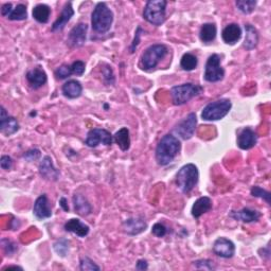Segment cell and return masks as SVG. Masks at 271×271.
I'll return each mask as SVG.
<instances>
[{
	"mask_svg": "<svg viewBox=\"0 0 271 271\" xmlns=\"http://www.w3.org/2000/svg\"><path fill=\"white\" fill-rule=\"evenodd\" d=\"M33 213L39 220H45V218H49L52 215V211L49 204V199L46 194L40 195L36 202L34 204Z\"/></svg>",
	"mask_w": 271,
	"mask_h": 271,
	"instance_id": "16",
	"label": "cell"
},
{
	"mask_svg": "<svg viewBox=\"0 0 271 271\" xmlns=\"http://www.w3.org/2000/svg\"><path fill=\"white\" fill-rule=\"evenodd\" d=\"M168 47L164 45H153L148 47L141 57V65L144 70L150 71L155 69L168 54Z\"/></svg>",
	"mask_w": 271,
	"mask_h": 271,
	"instance_id": "7",
	"label": "cell"
},
{
	"mask_svg": "<svg viewBox=\"0 0 271 271\" xmlns=\"http://www.w3.org/2000/svg\"><path fill=\"white\" fill-rule=\"evenodd\" d=\"M213 252L217 257L230 259L234 256L235 246L232 241L226 238H218L213 244Z\"/></svg>",
	"mask_w": 271,
	"mask_h": 271,
	"instance_id": "13",
	"label": "cell"
},
{
	"mask_svg": "<svg viewBox=\"0 0 271 271\" xmlns=\"http://www.w3.org/2000/svg\"><path fill=\"white\" fill-rule=\"evenodd\" d=\"M198 60L197 57L191 53L183 54L180 60V67L185 70V71H192L197 67Z\"/></svg>",
	"mask_w": 271,
	"mask_h": 271,
	"instance_id": "30",
	"label": "cell"
},
{
	"mask_svg": "<svg viewBox=\"0 0 271 271\" xmlns=\"http://www.w3.org/2000/svg\"><path fill=\"white\" fill-rule=\"evenodd\" d=\"M250 193L253 197H259V198H262V199H264L265 202L268 204V205H271L270 203V192L264 190V189H262L260 187H252L251 188V191H250Z\"/></svg>",
	"mask_w": 271,
	"mask_h": 271,
	"instance_id": "33",
	"label": "cell"
},
{
	"mask_svg": "<svg viewBox=\"0 0 271 271\" xmlns=\"http://www.w3.org/2000/svg\"><path fill=\"white\" fill-rule=\"evenodd\" d=\"M245 32H246V36L243 43V47L247 51H251L255 49L259 42V33L255 27L251 24H245Z\"/></svg>",
	"mask_w": 271,
	"mask_h": 271,
	"instance_id": "25",
	"label": "cell"
},
{
	"mask_svg": "<svg viewBox=\"0 0 271 271\" xmlns=\"http://www.w3.org/2000/svg\"><path fill=\"white\" fill-rule=\"evenodd\" d=\"M59 204H60V207H62V208L65 210L66 212H68V211H69V206H68V204H67V199H66L65 197H62V198H60V200H59Z\"/></svg>",
	"mask_w": 271,
	"mask_h": 271,
	"instance_id": "47",
	"label": "cell"
},
{
	"mask_svg": "<svg viewBox=\"0 0 271 271\" xmlns=\"http://www.w3.org/2000/svg\"><path fill=\"white\" fill-rule=\"evenodd\" d=\"M204 76L205 80L209 83L220 82L224 78L225 71L221 66V57L217 54H212L208 58Z\"/></svg>",
	"mask_w": 271,
	"mask_h": 271,
	"instance_id": "8",
	"label": "cell"
},
{
	"mask_svg": "<svg viewBox=\"0 0 271 271\" xmlns=\"http://www.w3.org/2000/svg\"><path fill=\"white\" fill-rule=\"evenodd\" d=\"M113 142V136L106 129L93 128L87 135L85 144L89 147H97L100 143L104 145H111Z\"/></svg>",
	"mask_w": 271,
	"mask_h": 271,
	"instance_id": "10",
	"label": "cell"
},
{
	"mask_svg": "<svg viewBox=\"0 0 271 271\" xmlns=\"http://www.w3.org/2000/svg\"><path fill=\"white\" fill-rule=\"evenodd\" d=\"M73 205L75 212L81 215V216H87L89 215L92 211L91 205L89 204L88 200H87L83 195L81 194H75L73 196Z\"/></svg>",
	"mask_w": 271,
	"mask_h": 271,
	"instance_id": "26",
	"label": "cell"
},
{
	"mask_svg": "<svg viewBox=\"0 0 271 271\" xmlns=\"http://www.w3.org/2000/svg\"><path fill=\"white\" fill-rule=\"evenodd\" d=\"M27 80L33 89H39L47 83L48 76L40 67H36L27 73Z\"/></svg>",
	"mask_w": 271,
	"mask_h": 271,
	"instance_id": "17",
	"label": "cell"
},
{
	"mask_svg": "<svg viewBox=\"0 0 271 271\" xmlns=\"http://www.w3.org/2000/svg\"><path fill=\"white\" fill-rule=\"evenodd\" d=\"M51 8L46 4H38L33 8V18L39 23H47L50 19Z\"/></svg>",
	"mask_w": 271,
	"mask_h": 271,
	"instance_id": "29",
	"label": "cell"
},
{
	"mask_svg": "<svg viewBox=\"0 0 271 271\" xmlns=\"http://www.w3.org/2000/svg\"><path fill=\"white\" fill-rule=\"evenodd\" d=\"M232 104L228 99H221L209 103L202 111V119L205 121H218L228 115Z\"/></svg>",
	"mask_w": 271,
	"mask_h": 271,
	"instance_id": "6",
	"label": "cell"
},
{
	"mask_svg": "<svg viewBox=\"0 0 271 271\" xmlns=\"http://www.w3.org/2000/svg\"><path fill=\"white\" fill-rule=\"evenodd\" d=\"M65 230L71 232L80 238H85L88 235L90 228L88 225H86L81 220H78V218H71V220H69L65 224Z\"/></svg>",
	"mask_w": 271,
	"mask_h": 271,
	"instance_id": "20",
	"label": "cell"
},
{
	"mask_svg": "<svg viewBox=\"0 0 271 271\" xmlns=\"http://www.w3.org/2000/svg\"><path fill=\"white\" fill-rule=\"evenodd\" d=\"M217 34L216 25L214 23H205L202 25L199 32V38L204 43L212 42Z\"/></svg>",
	"mask_w": 271,
	"mask_h": 271,
	"instance_id": "28",
	"label": "cell"
},
{
	"mask_svg": "<svg viewBox=\"0 0 271 271\" xmlns=\"http://www.w3.org/2000/svg\"><path fill=\"white\" fill-rule=\"evenodd\" d=\"M1 244H2V247H3L4 251L7 253L8 256L13 255V253L17 250V245L14 244L12 241L2 240V241H1Z\"/></svg>",
	"mask_w": 271,
	"mask_h": 271,
	"instance_id": "42",
	"label": "cell"
},
{
	"mask_svg": "<svg viewBox=\"0 0 271 271\" xmlns=\"http://www.w3.org/2000/svg\"><path fill=\"white\" fill-rule=\"evenodd\" d=\"M203 92H204L203 86L191 83L174 86L171 89L173 103L174 105H177V106L187 104L189 101H191L195 97H198V95L202 94Z\"/></svg>",
	"mask_w": 271,
	"mask_h": 271,
	"instance_id": "4",
	"label": "cell"
},
{
	"mask_svg": "<svg viewBox=\"0 0 271 271\" xmlns=\"http://www.w3.org/2000/svg\"><path fill=\"white\" fill-rule=\"evenodd\" d=\"M113 22V13L106 3L100 2L95 5L91 15V25L94 32L99 34L107 33Z\"/></svg>",
	"mask_w": 271,
	"mask_h": 271,
	"instance_id": "2",
	"label": "cell"
},
{
	"mask_svg": "<svg viewBox=\"0 0 271 271\" xmlns=\"http://www.w3.org/2000/svg\"><path fill=\"white\" fill-rule=\"evenodd\" d=\"M199 178L198 169L195 164L189 163L183 167L176 174V185L183 192L190 193L195 188Z\"/></svg>",
	"mask_w": 271,
	"mask_h": 271,
	"instance_id": "3",
	"label": "cell"
},
{
	"mask_svg": "<svg viewBox=\"0 0 271 271\" xmlns=\"http://www.w3.org/2000/svg\"><path fill=\"white\" fill-rule=\"evenodd\" d=\"M62 92L68 99H77L82 95L83 86L76 80H70L63 85Z\"/></svg>",
	"mask_w": 271,
	"mask_h": 271,
	"instance_id": "23",
	"label": "cell"
},
{
	"mask_svg": "<svg viewBox=\"0 0 271 271\" xmlns=\"http://www.w3.org/2000/svg\"><path fill=\"white\" fill-rule=\"evenodd\" d=\"M71 74H72L71 66L69 65H62L55 70V76L58 80H65V78H68Z\"/></svg>",
	"mask_w": 271,
	"mask_h": 271,
	"instance_id": "36",
	"label": "cell"
},
{
	"mask_svg": "<svg viewBox=\"0 0 271 271\" xmlns=\"http://www.w3.org/2000/svg\"><path fill=\"white\" fill-rule=\"evenodd\" d=\"M113 141H116L118 146L123 152H126L130 147V137H129V130L126 127L121 128L120 130L113 136Z\"/></svg>",
	"mask_w": 271,
	"mask_h": 271,
	"instance_id": "27",
	"label": "cell"
},
{
	"mask_svg": "<svg viewBox=\"0 0 271 271\" xmlns=\"http://www.w3.org/2000/svg\"><path fill=\"white\" fill-rule=\"evenodd\" d=\"M143 32V30L141 28H138L137 29V32H136V36H135V39H134V42L132 43V47H130V52H132V53H134V52L136 51L138 45H139V42H140V33Z\"/></svg>",
	"mask_w": 271,
	"mask_h": 271,
	"instance_id": "44",
	"label": "cell"
},
{
	"mask_svg": "<svg viewBox=\"0 0 271 271\" xmlns=\"http://www.w3.org/2000/svg\"><path fill=\"white\" fill-rule=\"evenodd\" d=\"M168 2L165 0H150L146 2L143 11V18L155 27H159L165 21V8Z\"/></svg>",
	"mask_w": 271,
	"mask_h": 271,
	"instance_id": "5",
	"label": "cell"
},
{
	"mask_svg": "<svg viewBox=\"0 0 271 271\" xmlns=\"http://www.w3.org/2000/svg\"><path fill=\"white\" fill-rule=\"evenodd\" d=\"M103 75H104V81L107 85H113L115 84V75H113L112 69L109 66H106L103 69Z\"/></svg>",
	"mask_w": 271,
	"mask_h": 271,
	"instance_id": "38",
	"label": "cell"
},
{
	"mask_svg": "<svg viewBox=\"0 0 271 271\" xmlns=\"http://www.w3.org/2000/svg\"><path fill=\"white\" fill-rule=\"evenodd\" d=\"M13 6H12V3H6V4H4L3 6H2V8H1V15L3 16V17H5V18H7V17L8 16H10V14L12 13V11H13V8H12Z\"/></svg>",
	"mask_w": 271,
	"mask_h": 271,
	"instance_id": "45",
	"label": "cell"
},
{
	"mask_svg": "<svg viewBox=\"0 0 271 271\" xmlns=\"http://www.w3.org/2000/svg\"><path fill=\"white\" fill-rule=\"evenodd\" d=\"M194 265L198 268V269H208V270H213L215 269V266L213 265V262L210 260H197L195 262H193Z\"/></svg>",
	"mask_w": 271,
	"mask_h": 271,
	"instance_id": "40",
	"label": "cell"
},
{
	"mask_svg": "<svg viewBox=\"0 0 271 271\" xmlns=\"http://www.w3.org/2000/svg\"><path fill=\"white\" fill-rule=\"evenodd\" d=\"M86 69V65L82 60H76L72 65H71V70H72V74L81 76L84 74Z\"/></svg>",
	"mask_w": 271,
	"mask_h": 271,
	"instance_id": "37",
	"label": "cell"
},
{
	"mask_svg": "<svg viewBox=\"0 0 271 271\" xmlns=\"http://www.w3.org/2000/svg\"><path fill=\"white\" fill-rule=\"evenodd\" d=\"M40 156H41L40 151L37 150V148H33V150L28 151L27 153L23 155V158L25 160H28L29 162H32V161H35V160H38L40 158Z\"/></svg>",
	"mask_w": 271,
	"mask_h": 271,
	"instance_id": "41",
	"label": "cell"
},
{
	"mask_svg": "<svg viewBox=\"0 0 271 271\" xmlns=\"http://www.w3.org/2000/svg\"><path fill=\"white\" fill-rule=\"evenodd\" d=\"M181 143L177 137L172 134L165 135L156 147V161L161 167L170 164L179 154Z\"/></svg>",
	"mask_w": 271,
	"mask_h": 271,
	"instance_id": "1",
	"label": "cell"
},
{
	"mask_svg": "<svg viewBox=\"0 0 271 271\" xmlns=\"http://www.w3.org/2000/svg\"><path fill=\"white\" fill-rule=\"evenodd\" d=\"M80 269L83 271H99L101 268L89 258H82L80 261Z\"/></svg>",
	"mask_w": 271,
	"mask_h": 271,
	"instance_id": "34",
	"label": "cell"
},
{
	"mask_svg": "<svg viewBox=\"0 0 271 271\" xmlns=\"http://www.w3.org/2000/svg\"><path fill=\"white\" fill-rule=\"evenodd\" d=\"M28 18V12L27 6L24 4H18L15 8H13L12 13L7 17V19L13 21H21Z\"/></svg>",
	"mask_w": 271,
	"mask_h": 271,
	"instance_id": "31",
	"label": "cell"
},
{
	"mask_svg": "<svg viewBox=\"0 0 271 271\" xmlns=\"http://www.w3.org/2000/svg\"><path fill=\"white\" fill-rule=\"evenodd\" d=\"M168 230H167V227H165L164 225L160 224V223H157L153 226V229H152V233L154 235H156L157 238H163L165 234H167Z\"/></svg>",
	"mask_w": 271,
	"mask_h": 271,
	"instance_id": "39",
	"label": "cell"
},
{
	"mask_svg": "<svg viewBox=\"0 0 271 271\" xmlns=\"http://www.w3.org/2000/svg\"><path fill=\"white\" fill-rule=\"evenodd\" d=\"M54 250L56 251V253H58V256L66 257L69 251V241L65 239L58 240L54 244Z\"/></svg>",
	"mask_w": 271,
	"mask_h": 271,
	"instance_id": "35",
	"label": "cell"
},
{
	"mask_svg": "<svg viewBox=\"0 0 271 271\" xmlns=\"http://www.w3.org/2000/svg\"><path fill=\"white\" fill-rule=\"evenodd\" d=\"M0 167L3 170L10 171L13 167V160L10 156H2L1 159H0Z\"/></svg>",
	"mask_w": 271,
	"mask_h": 271,
	"instance_id": "43",
	"label": "cell"
},
{
	"mask_svg": "<svg viewBox=\"0 0 271 271\" xmlns=\"http://www.w3.org/2000/svg\"><path fill=\"white\" fill-rule=\"evenodd\" d=\"M87 31H88V25L86 23H78L77 25L70 31L69 36L67 39V43L71 48H80L86 42Z\"/></svg>",
	"mask_w": 271,
	"mask_h": 271,
	"instance_id": "11",
	"label": "cell"
},
{
	"mask_svg": "<svg viewBox=\"0 0 271 271\" xmlns=\"http://www.w3.org/2000/svg\"><path fill=\"white\" fill-rule=\"evenodd\" d=\"M11 269H19V270H23L22 267H19V266H7V267H4L2 270H11Z\"/></svg>",
	"mask_w": 271,
	"mask_h": 271,
	"instance_id": "48",
	"label": "cell"
},
{
	"mask_svg": "<svg viewBox=\"0 0 271 271\" xmlns=\"http://www.w3.org/2000/svg\"><path fill=\"white\" fill-rule=\"evenodd\" d=\"M147 228L146 222L141 217L128 218L123 223V229L129 235H136L145 231Z\"/></svg>",
	"mask_w": 271,
	"mask_h": 271,
	"instance_id": "21",
	"label": "cell"
},
{
	"mask_svg": "<svg viewBox=\"0 0 271 271\" xmlns=\"http://www.w3.org/2000/svg\"><path fill=\"white\" fill-rule=\"evenodd\" d=\"M258 142V135L250 127L243 128L238 136V145L241 150L247 151L255 147Z\"/></svg>",
	"mask_w": 271,
	"mask_h": 271,
	"instance_id": "14",
	"label": "cell"
},
{
	"mask_svg": "<svg viewBox=\"0 0 271 271\" xmlns=\"http://www.w3.org/2000/svg\"><path fill=\"white\" fill-rule=\"evenodd\" d=\"M147 268H148V265L145 260H139L137 262V265H136L137 270H146Z\"/></svg>",
	"mask_w": 271,
	"mask_h": 271,
	"instance_id": "46",
	"label": "cell"
},
{
	"mask_svg": "<svg viewBox=\"0 0 271 271\" xmlns=\"http://www.w3.org/2000/svg\"><path fill=\"white\" fill-rule=\"evenodd\" d=\"M212 209V200L207 196L198 198L192 207V215L195 218H199L203 214L209 212Z\"/></svg>",
	"mask_w": 271,
	"mask_h": 271,
	"instance_id": "24",
	"label": "cell"
},
{
	"mask_svg": "<svg viewBox=\"0 0 271 271\" xmlns=\"http://www.w3.org/2000/svg\"><path fill=\"white\" fill-rule=\"evenodd\" d=\"M223 40L227 45H235L242 37V30L237 23H230L223 30Z\"/></svg>",
	"mask_w": 271,
	"mask_h": 271,
	"instance_id": "22",
	"label": "cell"
},
{
	"mask_svg": "<svg viewBox=\"0 0 271 271\" xmlns=\"http://www.w3.org/2000/svg\"><path fill=\"white\" fill-rule=\"evenodd\" d=\"M235 4H237V7L240 12L247 15L251 14L255 11V8L257 6V1L256 0H238Z\"/></svg>",
	"mask_w": 271,
	"mask_h": 271,
	"instance_id": "32",
	"label": "cell"
},
{
	"mask_svg": "<svg viewBox=\"0 0 271 271\" xmlns=\"http://www.w3.org/2000/svg\"><path fill=\"white\" fill-rule=\"evenodd\" d=\"M1 115H0V132L3 135L10 137L19 130V123L14 117L8 116V113L1 106Z\"/></svg>",
	"mask_w": 271,
	"mask_h": 271,
	"instance_id": "12",
	"label": "cell"
},
{
	"mask_svg": "<svg viewBox=\"0 0 271 271\" xmlns=\"http://www.w3.org/2000/svg\"><path fill=\"white\" fill-rule=\"evenodd\" d=\"M39 174L42 178L50 181H56L59 177V171L54 167L51 157H43L39 164Z\"/></svg>",
	"mask_w": 271,
	"mask_h": 271,
	"instance_id": "15",
	"label": "cell"
},
{
	"mask_svg": "<svg viewBox=\"0 0 271 271\" xmlns=\"http://www.w3.org/2000/svg\"><path fill=\"white\" fill-rule=\"evenodd\" d=\"M197 125V118L194 112H191L174 128V133L182 140H189L193 137Z\"/></svg>",
	"mask_w": 271,
	"mask_h": 271,
	"instance_id": "9",
	"label": "cell"
},
{
	"mask_svg": "<svg viewBox=\"0 0 271 271\" xmlns=\"http://www.w3.org/2000/svg\"><path fill=\"white\" fill-rule=\"evenodd\" d=\"M73 15H74V10L72 7V3L71 2L66 3L62 13H60V15L58 16V18L55 20L53 25H52V31L53 32L62 31L66 27V24L71 20Z\"/></svg>",
	"mask_w": 271,
	"mask_h": 271,
	"instance_id": "19",
	"label": "cell"
},
{
	"mask_svg": "<svg viewBox=\"0 0 271 271\" xmlns=\"http://www.w3.org/2000/svg\"><path fill=\"white\" fill-rule=\"evenodd\" d=\"M262 214L257 210H252L249 208H243L240 211H232L230 213V217L234 218L235 221H240L243 223L258 222Z\"/></svg>",
	"mask_w": 271,
	"mask_h": 271,
	"instance_id": "18",
	"label": "cell"
}]
</instances>
